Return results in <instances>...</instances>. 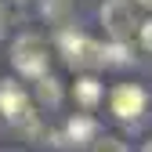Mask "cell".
Returning <instances> with one entry per match:
<instances>
[{
    "label": "cell",
    "instance_id": "cell-1",
    "mask_svg": "<svg viewBox=\"0 0 152 152\" xmlns=\"http://www.w3.org/2000/svg\"><path fill=\"white\" fill-rule=\"evenodd\" d=\"M58 47L65 54L69 69H102V65H109L105 62V44L91 40V36L76 33V29H62L58 33Z\"/></svg>",
    "mask_w": 152,
    "mask_h": 152
},
{
    "label": "cell",
    "instance_id": "cell-2",
    "mask_svg": "<svg viewBox=\"0 0 152 152\" xmlns=\"http://www.w3.org/2000/svg\"><path fill=\"white\" fill-rule=\"evenodd\" d=\"M0 112H4L15 127H22L29 138H40V134H44L40 123H36V112H33V105H29V94L18 87V83H11V80L0 83Z\"/></svg>",
    "mask_w": 152,
    "mask_h": 152
},
{
    "label": "cell",
    "instance_id": "cell-3",
    "mask_svg": "<svg viewBox=\"0 0 152 152\" xmlns=\"http://www.w3.org/2000/svg\"><path fill=\"white\" fill-rule=\"evenodd\" d=\"M47 62H51V54H47V44L40 40V36L26 33V36L15 40V47H11V65L22 72V76H29V80L44 76L47 72Z\"/></svg>",
    "mask_w": 152,
    "mask_h": 152
},
{
    "label": "cell",
    "instance_id": "cell-4",
    "mask_svg": "<svg viewBox=\"0 0 152 152\" xmlns=\"http://www.w3.org/2000/svg\"><path fill=\"white\" fill-rule=\"evenodd\" d=\"M102 26L116 44H127L138 33V18H134V4L130 0H105L102 4Z\"/></svg>",
    "mask_w": 152,
    "mask_h": 152
},
{
    "label": "cell",
    "instance_id": "cell-5",
    "mask_svg": "<svg viewBox=\"0 0 152 152\" xmlns=\"http://www.w3.org/2000/svg\"><path fill=\"white\" fill-rule=\"evenodd\" d=\"M145 105H148V94L138 83H120L109 94V109H112V116H120V120H138L145 112Z\"/></svg>",
    "mask_w": 152,
    "mask_h": 152
},
{
    "label": "cell",
    "instance_id": "cell-6",
    "mask_svg": "<svg viewBox=\"0 0 152 152\" xmlns=\"http://www.w3.org/2000/svg\"><path fill=\"white\" fill-rule=\"evenodd\" d=\"M94 130H98V123H94L91 116H83V112H76V116L65 123V138H69L72 145H87V141L94 138Z\"/></svg>",
    "mask_w": 152,
    "mask_h": 152
},
{
    "label": "cell",
    "instance_id": "cell-7",
    "mask_svg": "<svg viewBox=\"0 0 152 152\" xmlns=\"http://www.w3.org/2000/svg\"><path fill=\"white\" fill-rule=\"evenodd\" d=\"M36 102L40 105H58L62 102V87H58V80L54 76H36Z\"/></svg>",
    "mask_w": 152,
    "mask_h": 152
},
{
    "label": "cell",
    "instance_id": "cell-8",
    "mask_svg": "<svg viewBox=\"0 0 152 152\" xmlns=\"http://www.w3.org/2000/svg\"><path fill=\"white\" fill-rule=\"evenodd\" d=\"M102 98V83L94 80V76H83V80H76V102H80L83 109H94Z\"/></svg>",
    "mask_w": 152,
    "mask_h": 152
},
{
    "label": "cell",
    "instance_id": "cell-9",
    "mask_svg": "<svg viewBox=\"0 0 152 152\" xmlns=\"http://www.w3.org/2000/svg\"><path fill=\"white\" fill-rule=\"evenodd\" d=\"M91 152H127V145H123L120 138L105 134V138H98V141H94V148H91Z\"/></svg>",
    "mask_w": 152,
    "mask_h": 152
},
{
    "label": "cell",
    "instance_id": "cell-10",
    "mask_svg": "<svg viewBox=\"0 0 152 152\" xmlns=\"http://www.w3.org/2000/svg\"><path fill=\"white\" fill-rule=\"evenodd\" d=\"M65 11H69V0H44V15H47V18H54V22H58Z\"/></svg>",
    "mask_w": 152,
    "mask_h": 152
},
{
    "label": "cell",
    "instance_id": "cell-11",
    "mask_svg": "<svg viewBox=\"0 0 152 152\" xmlns=\"http://www.w3.org/2000/svg\"><path fill=\"white\" fill-rule=\"evenodd\" d=\"M141 44L152 51V22H145V26H141Z\"/></svg>",
    "mask_w": 152,
    "mask_h": 152
},
{
    "label": "cell",
    "instance_id": "cell-12",
    "mask_svg": "<svg viewBox=\"0 0 152 152\" xmlns=\"http://www.w3.org/2000/svg\"><path fill=\"white\" fill-rule=\"evenodd\" d=\"M4 29H7V11H4V4H0V36H4Z\"/></svg>",
    "mask_w": 152,
    "mask_h": 152
},
{
    "label": "cell",
    "instance_id": "cell-13",
    "mask_svg": "<svg viewBox=\"0 0 152 152\" xmlns=\"http://www.w3.org/2000/svg\"><path fill=\"white\" fill-rule=\"evenodd\" d=\"M138 4H141V7H148V11H152V0H138Z\"/></svg>",
    "mask_w": 152,
    "mask_h": 152
},
{
    "label": "cell",
    "instance_id": "cell-14",
    "mask_svg": "<svg viewBox=\"0 0 152 152\" xmlns=\"http://www.w3.org/2000/svg\"><path fill=\"white\" fill-rule=\"evenodd\" d=\"M141 152H152V141H145V148H141Z\"/></svg>",
    "mask_w": 152,
    "mask_h": 152
}]
</instances>
